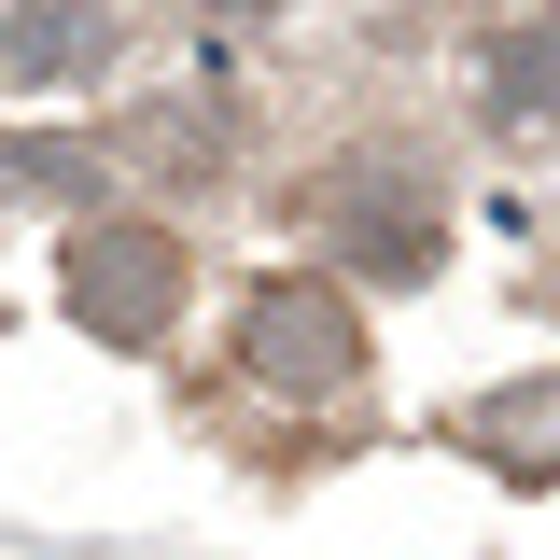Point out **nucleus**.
Masks as SVG:
<instances>
[{"instance_id":"nucleus-3","label":"nucleus","mask_w":560,"mask_h":560,"mask_svg":"<svg viewBox=\"0 0 560 560\" xmlns=\"http://www.w3.org/2000/svg\"><path fill=\"white\" fill-rule=\"evenodd\" d=\"M463 448H477L490 477H560V364L477 393V407H463Z\"/></svg>"},{"instance_id":"nucleus-2","label":"nucleus","mask_w":560,"mask_h":560,"mask_svg":"<svg viewBox=\"0 0 560 560\" xmlns=\"http://www.w3.org/2000/svg\"><path fill=\"white\" fill-rule=\"evenodd\" d=\"M238 364H253L267 393H294V407H337V393H364V308H350L323 267H294V280H267V294H253Z\"/></svg>"},{"instance_id":"nucleus-1","label":"nucleus","mask_w":560,"mask_h":560,"mask_svg":"<svg viewBox=\"0 0 560 560\" xmlns=\"http://www.w3.org/2000/svg\"><path fill=\"white\" fill-rule=\"evenodd\" d=\"M57 294H70V323H84V337L154 350L168 323H183V238H168V224H70Z\"/></svg>"},{"instance_id":"nucleus-4","label":"nucleus","mask_w":560,"mask_h":560,"mask_svg":"<svg viewBox=\"0 0 560 560\" xmlns=\"http://www.w3.org/2000/svg\"><path fill=\"white\" fill-rule=\"evenodd\" d=\"M337 238L378 280H420V267H434V210H420V197H337Z\"/></svg>"},{"instance_id":"nucleus-5","label":"nucleus","mask_w":560,"mask_h":560,"mask_svg":"<svg viewBox=\"0 0 560 560\" xmlns=\"http://www.w3.org/2000/svg\"><path fill=\"white\" fill-rule=\"evenodd\" d=\"M490 113L504 127H560V28H504L490 43Z\"/></svg>"},{"instance_id":"nucleus-6","label":"nucleus","mask_w":560,"mask_h":560,"mask_svg":"<svg viewBox=\"0 0 560 560\" xmlns=\"http://www.w3.org/2000/svg\"><path fill=\"white\" fill-rule=\"evenodd\" d=\"M84 57H113V14H84V0H43V14L0 43V70H14V84H43V70H84Z\"/></svg>"}]
</instances>
